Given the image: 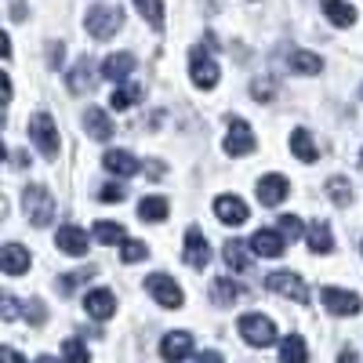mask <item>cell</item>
Segmentation results:
<instances>
[{
	"label": "cell",
	"mask_w": 363,
	"mask_h": 363,
	"mask_svg": "<svg viewBox=\"0 0 363 363\" xmlns=\"http://www.w3.org/2000/svg\"><path fill=\"white\" fill-rule=\"evenodd\" d=\"M87 33L95 37V40H109L120 26H124V8L120 4H95V8H87Z\"/></svg>",
	"instance_id": "obj_1"
},
{
	"label": "cell",
	"mask_w": 363,
	"mask_h": 363,
	"mask_svg": "<svg viewBox=\"0 0 363 363\" xmlns=\"http://www.w3.org/2000/svg\"><path fill=\"white\" fill-rule=\"evenodd\" d=\"M29 142H33V145L40 149V157L58 160V128H55L51 113L37 109L33 116H29Z\"/></svg>",
	"instance_id": "obj_2"
},
{
	"label": "cell",
	"mask_w": 363,
	"mask_h": 363,
	"mask_svg": "<svg viewBox=\"0 0 363 363\" xmlns=\"http://www.w3.org/2000/svg\"><path fill=\"white\" fill-rule=\"evenodd\" d=\"M240 338H244L247 345L255 349H269L272 342H277V323H272L269 316L262 313H247V316H240Z\"/></svg>",
	"instance_id": "obj_3"
},
{
	"label": "cell",
	"mask_w": 363,
	"mask_h": 363,
	"mask_svg": "<svg viewBox=\"0 0 363 363\" xmlns=\"http://www.w3.org/2000/svg\"><path fill=\"white\" fill-rule=\"evenodd\" d=\"M22 207H26V218L33 225H51L55 222V196L44 186H26Z\"/></svg>",
	"instance_id": "obj_4"
},
{
	"label": "cell",
	"mask_w": 363,
	"mask_h": 363,
	"mask_svg": "<svg viewBox=\"0 0 363 363\" xmlns=\"http://www.w3.org/2000/svg\"><path fill=\"white\" fill-rule=\"evenodd\" d=\"M265 287H269L272 294H280V298L298 301V306H309V287L301 284L298 272H269V277H265Z\"/></svg>",
	"instance_id": "obj_5"
},
{
	"label": "cell",
	"mask_w": 363,
	"mask_h": 363,
	"mask_svg": "<svg viewBox=\"0 0 363 363\" xmlns=\"http://www.w3.org/2000/svg\"><path fill=\"white\" fill-rule=\"evenodd\" d=\"M189 77L203 91H211V87L218 84V62L211 58V51H203V48H193L189 51Z\"/></svg>",
	"instance_id": "obj_6"
},
{
	"label": "cell",
	"mask_w": 363,
	"mask_h": 363,
	"mask_svg": "<svg viewBox=\"0 0 363 363\" xmlns=\"http://www.w3.org/2000/svg\"><path fill=\"white\" fill-rule=\"evenodd\" d=\"M255 149H258V142H255L251 124L240 120V116H233L229 120V135H225V153L229 157H247V153H255Z\"/></svg>",
	"instance_id": "obj_7"
},
{
	"label": "cell",
	"mask_w": 363,
	"mask_h": 363,
	"mask_svg": "<svg viewBox=\"0 0 363 363\" xmlns=\"http://www.w3.org/2000/svg\"><path fill=\"white\" fill-rule=\"evenodd\" d=\"M320 301L327 306L330 316H356L359 306H363L356 291H342V287H323L320 291Z\"/></svg>",
	"instance_id": "obj_8"
},
{
	"label": "cell",
	"mask_w": 363,
	"mask_h": 363,
	"mask_svg": "<svg viewBox=\"0 0 363 363\" xmlns=\"http://www.w3.org/2000/svg\"><path fill=\"white\" fill-rule=\"evenodd\" d=\"M145 291L153 294L164 309H178L182 301H186V294H182V287L171 280V277H164V272H153V277H145Z\"/></svg>",
	"instance_id": "obj_9"
},
{
	"label": "cell",
	"mask_w": 363,
	"mask_h": 363,
	"mask_svg": "<svg viewBox=\"0 0 363 363\" xmlns=\"http://www.w3.org/2000/svg\"><path fill=\"white\" fill-rule=\"evenodd\" d=\"M189 352H193V335H189V330H171V335H164V342H160V356H164L167 363L189 359Z\"/></svg>",
	"instance_id": "obj_10"
},
{
	"label": "cell",
	"mask_w": 363,
	"mask_h": 363,
	"mask_svg": "<svg viewBox=\"0 0 363 363\" xmlns=\"http://www.w3.org/2000/svg\"><path fill=\"white\" fill-rule=\"evenodd\" d=\"M284 247H287V240H284L280 229H258V233L251 236V251L262 255V258H280Z\"/></svg>",
	"instance_id": "obj_11"
},
{
	"label": "cell",
	"mask_w": 363,
	"mask_h": 363,
	"mask_svg": "<svg viewBox=\"0 0 363 363\" xmlns=\"http://www.w3.org/2000/svg\"><path fill=\"white\" fill-rule=\"evenodd\" d=\"M84 309H87L91 320H109V316L116 313V298H113V291L95 287V291L84 294Z\"/></svg>",
	"instance_id": "obj_12"
},
{
	"label": "cell",
	"mask_w": 363,
	"mask_h": 363,
	"mask_svg": "<svg viewBox=\"0 0 363 363\" xmlns=\"http://www.w3.org/2000/svg\"><path fill=\"white\" fill-rule=\"evenodd\" d=\"M55 244H58V251H62V255L80 258V255H87V233L80 225H58Z\"/></svg>",
	"instance_id": "obj_13"
},
{
	"label": "cell",
	"mask_w": 363,
	"mask_h": 363,
	"mask_svg": "<svg viewBox=\"0 0 363 363\" xmlns=\"http://www.w3.org/2000/svg\"><path fill=\"white\" fill-rule=\"evenodd\" d=\"M135 73V55L131 51H120V55H109L102 62V77L113 80V84H128Z\"/></svg>",
	"instance_id": "obj_14"
},
{
	"label": "cell",
	"mask_w": 363,
	"mask_h": 363,
	"mask_svg": "<svg viewBox=\"0 0 363 363\" xmlns=\"http://www.w3.org/2000/svg\"><path fill=\"white\" fill-rule=\"evenodd\" d=\"M287 178L284 174H265V178H258V200L265 203V207H280L284 203V196H287Z\"/></svg>",
	"instance_id": "obj_15"
},
{
	"label": "cell",
	"mask_w": 363,
	"mask_h": 363,
	"mask_svg": "<svg viewBox=\"0 0 363 363\" xmlns=\"http://www.w3.org/2000/svg\"><path fill=\"white\" fill-rule=\"evenodd\" d=\"M207 262H211V244L203 240L200 229H189L186 233V265L189 269H207Z\"/></svg>",
	"instance_id": "obj_16"
},
{
	"label": "cell",
	"mask_w": 363,
	"mask_h": 363,
	"mask_svg": "<svg viewBox=\"0 0 363 363\" xmlns=\"http://www.w3.org/2000/svg\"><path fill=\"white\" fill-rule=\"evenodd\" d=\"M84 128H87V138H95V142L113 138V120H109V113L99 109V106H87V113H84Z\"/></svg>",
	"instance_id": "obj_17"
},
{
	"label": "cell",
	"mask_w": 363,
	"mask_h": 363,
	"mask_svg": "<svg viewBox=\"0 0 363 363\" xmlns=\"http://www.w3.org/2000/svg\"><path fill=\"white\" fill-rule=\"evenodd\" d=\"M215 215H218L225 225H244L251 211H247V203L240 200V196H218V200H215Z\"/></svg>",
	"instance_id": "obj_18"
},
{
	"label": "cell",
	"mask_w": 363,
	"mask_h": 363,
	"mask_svg": "<svg viewBox=\"0 0 363 363\" xmlns=\"http://www.w3.org/2000/svg\"><path fill=\"white\" fill-rule=\"evenodd\" d=\"M284 62H287V69H291V73H301V77H313V73H320V69H323V58H320V55H313V51H301V48H291Z\"/></svg>",
	"instance_id": "obj_19"
},
{
	"label": "cell",
	"mask_w": 363,
	"mask_h": 363,
	"mask_svg": "<svg viewBox=\"0 0 363 363\" xmlns=\"http://www.w3.org/2000/svg\"><path fill=\"white\" fill-rule=\"evenodd\" d=\"M102 167L109 171V174H120V178H131V174H138V160L128 153V149H109V153L102 157Z\"/></svg>",
	"instance_id": "obj_20"
},
{
	"label": "cell",
	"mask_w": 363,
	"mask_h": 363,
	"mask_svg": "<svg viewBox=\"0 0 363 363\" xmlns=\"http://www.w3.org/2000/svg\"><path fill=\"white\" fill-rule=\"evenodd\" d=\"M0 269H4L8 277H22L29 269V251L22 244H4L0 247Z\"/></svg>",
	"instance_id": "obj_21"
},
{
	"label": "cell",
	"mask_w": 363,
	"mask_h": 363,
	"mask_svg": "<svg viewBox=\"0 0 363 363\" xmlns=\"http://www.w3.org/2000/svg\"><path fill=\"white\" fill-rule=\"evenodd\" d=\"M291 153H294L301 164H316V160H320V149H316V142H313V135H309L306 128H294V131H291Z\"/></svg>",
	"instance_id": "obj_22"
},
{
	"label": "cell",
	"mask_w": 363,
	"mask_h": 363,
	"mask_svg": "<svg viewBox=\"0 0 363 363\" xmlns=\"http://www.w3.org/2000/svg\"><path fill=\"white\" fill-rule=\"evenodd\" d=\"M306 240H309V251H313V255H330V251H335V236H330V225L320 222V218L306 229Z\"/></svg>",
	"instance_id": "obj_23"
},
{
	"label": "cell",
	"mask_w": 363,
	"mask_h": 363,
	"mask_svg": "<svg viewBox=\"0 0 363 363\" xmlns=\"http://www.w3.org/2000/svg\"><path fill=\"white\" fill-rule=\"evenodd\" d=\"M222 258H225V265L233 269V272H247L251 269V244H240V240H229V244L222 247Z\"/></svg>",
	"instance_id": "obj_24"
},
{
	"label": "cell",
	"mask_w": 363,
	"mask_h": 363,
	"mask_svg": "<svg viewBox=\"0 0 363 363\" xmlns=\"http://www.w3.org/2000/svg\"><path fill=\"white\" fill-rule=\"evenodd\" d=\"M87 87H95V66H91V58L84 55L80 62L73 66V73H69V91L73 95H84Z\"/></svg>",
	"instance_id": "obj_25"
},
{
	"label": "cell",
	"mask_w": 363,
	"mask_h": 363,
	"mask_svg": "<svg viewBox=\"0 0 363 363\" xmlns=\"http://www.w3.org/2000/svg\"><path fill=\"white\" fill-rule=\"evenodd\" d=\"M142 99V84H135V80H128V84H116L113 87V95H109V106L120 113V109H131L135 102Z\"/></svg>",
	"instance_id": "obj_26"
},
{
	"label": "cell",
	"mask_w": 363,
	"mask_h": 363,
	"mask_svg": "<svg viewBox=\"0 0 363 363\" xmlns=\"http://www.w3.org/2000/svg\"><path fill=\"white\" fill-rule=\"evenodd\" d=\"M280 363H309V349L301 335H287L280 342Z\"/></svg>",
	"instance_id": "obj_27"
},
{
	"label": "cell",
	"mask_w": 363,
	"mask_h": 363,
	"mask_svg": "<svg viewBox=\"0 0 363 363\" xmlns=\"http://www.w3.org/2000/svg\"><path fill=\"white\" fill-rule=\"evenodd\" d=\"M323 15H327V22H335L342 29L356 22V8L345 4V0H323Z\"/></svg>",
	"instance_id": "obj_28"
},
{
	"label": "cell",
	"mask_w": 363,
	"mask_h": 363,
	"mask_svg": "<svg viewBox=\"0 0 363 363\" xmlns=\"http://www.w3.org/2000/svg\"><path fill=\"white\" fill-rule=\"evenodd\" d=\"M211 298H215V306H233V301L244 298V287L225 280V277H218L215 284H211Z\"/></svg>",
	"instance_id": "obj_29"
},
{
	"label": "cell",
	"mask_w": 363,
	"mask_h": 363,
	"mask_svg": "<svg viewBox=\"0 0 363 363\" xmlns=\"http://www.w3.org/2000/svg\"><path fill=\"white\" fill-rule=\"evenodd\" d=\"M167 200L164 196H142V203H138V218L142 222H164L167 218Z\"/></svg>",
	"instance_id": "obj_30"
},
{
	"label": "cell",
	"mask_w": 363,
	"mask_h": 363,
	"mask_svg": "<svg viewBox=\"0 0 363 363\" xmlns=\"http://www.w3.org/2000/svg\"><path fill=\"white\" fill-rule=\"evenodd\" d=\"M95 240L99 244H120L124 247L128 244V233H124V225H116V222H95Z\"/></svg>",
	"instance_id": "obj_31"
},
{
	"label": "cell",
	"mask_w": 363,
	"mask_h": 363,
	"mask_svg": "<svg viewBox=\"0 0 363 363\" xmlns=\"http://www.w3.org/2000/svg\"><path fill=\"white\" fill-rule=\"evenodd\" d=\"M327 196H330V203L335 207H349L352 203V186H349V178H342V174H335L327 182Z\"/></svg>",
	"instance_id": "obj_32"
},
{
	"label": "cell",
	"mask_w": 363,
	"mask_h": 363,
	"mask_svg": "<svg viewBox=\"0 0 363 363\" xmlns=\"http://www.w3.org/2000/svg\"><path fill=\"white\" fill-rule=\"evenodd\" d=\"M135 8H138V15L160 33V29H164V0H135Z\"/></svg>",
	"instance_id": "obj_33"
},
{
	"label": "cell",
	"mask_w": 363,
	"mask_h": 363,
	"mask_svg": "<svg viewBox=\"0 0 363 363\" xmlns=\"http://www.w3.org/2000/svg\"><path fill=\"white\" fill-rule=\"evenodd\" d=\"M95 277V265H87V269H80V272H69V277H58V294H73L77 291V284H84V280H91Z\"/></svg>",
	"instance_id": "obj_34"
},
{
	"label": "cell",
	"mask_w": 363,
	"mask_h": 363,
	"mask_svg": "<svg viewBox=\"0 0 363 363\" xmlns=\"http://www.w3.org/2000/svg\"><path fill=\"white\" fill-rule=\"evenodd\" d=\"M62 352H66V363H91V352L80 345V338H66Z\"/></svg>",
	"instance_id": "obj_35"
},
{
	"label": "cell",
	"mask_w": 363,
	"mask_h": 363,
	"mask_svg": "<svg viewBox=\"0 0 363 363\" xmlns=\"http://www.w3.org/2000/svg\"><path fill=\"white\" fill-rule=\"evenodd\" d=\"M120 258H124L128 265H135V262H142V258H149V247L142 244V240H128L124 247H120Z\"/></svg>",
	"instance_id": "obj_36"
},
{
	"label": "cell",
	"mask_w": 363,
	"mask_h": 363,
	"mask_svg": "<svg viewBox=\"0 0 363 363\" xmlns=\"http://www.w3.org/2000/svg\"><path fill=\"white\" fill-rule=\"evenodd\" d=\"M280 233H284V240H298L301 233H306L309 225H301V218H294V215H280Z\"/></svg>",
	"instance_id": "obj_37"
},
{
	"label": "cell",
	"mask_w": 363,
	"mask_h": 363,
	"mask_svg": "<svg viewBox=\"0 0 363 363\" xmlns=\"http://www.w3.org/2000/svg\"><path fill=\"white\" fill-rule=\"evenodd\" d=\"M272 95H277V87H272V80H255V84H251V99L269 102Z\"/></svg>",
	"instance_id": "obj_38"
},
{
	"label": "cell",
	"mask_w": 363,
	"mask_h": 363,
	"mask_svg": "<svg viewBox=\"0 0 363 363\" xmlns=\"http://www.w3.org/2000/svg\"><path fill=\"white\" fill-rule=\"evenodd\" d=\"M124 196H128V193L120 189V186H106V189L99 193V200H102V203H120V200H124Z\"/></svg>",
	"instance_id": "obj_39"
},
{
	"label": "cell",
	"mask_w": 363,
	"mask_h": 363,
	"mask_svg": "<svg viewBox=\"0 0 363 363\" xmlns=\"http://www.w3.org/2000/svg\"><path fill=\"white\" fill-rule=\"evenodd\" d=\"M0 309H4V313H0L4 320H15V316H18V301H15L11 294H4V298H0Z\"/></svg>",
	"instance_id": "obj_40"
},
{
	"label": "cell",
	"mask_w": 363,
	"mask_h": 363,
	"mask_svg": "<svg viewBox=\"0 0 363 363\" xmlns=\"http://www.w3.org/2000/svg\"><path fill=\"white\" fill-rule=\"evenodd\" d=\"M48 51H51V55H48V66L58 69V66H62V58H66V48H62V44H51Z\"/></svg>",
	"instance_id": "obj_41"
},
{
	"label": "cell",
	"mask_w": 363,
	"mask_h": 363,
	"mask_svg": "<svg viewBox=\"0 0 363 363\" xmlns=\"http://www.w3.org/2000/svg\"><path fill=\"white\" fill-rule=\"evenodd\" d=\"M26 320L44 323V306H40V301H26Z\"/></svg>",
	"instance_id": "obj_42"
},
{
	"label": "cell",
	"mask_w": 363,
	"mask_h": 363,
	"mask_svg": "<svg viewBox=\"0 0 363 363\" xmlns=\"http://www.w3.org/2000/svg\"><path fill=\"white\" fill-rule=\"evenodd\" d=\"M0 363H26V359H22L11 345H4V349H0Z\"/></svg>",
	"instance_id": "obj_43"
},
{
	"label": "cell",
	"mask_w": 363,
	"mask_h": 363,
	"mask_svg": "<svg viewBox=\"0 0 363 363\" xmlns=\"http://www.w3.org/2000/svg\"><path fill=\"white\" fill-rule=\"evenodd\" d=\"M196 363H225V359H222V352H200Z\"/></svg>",
	"instance_id": "obj_44"
},
{
	"label": "cell",
	"mask_w": 363,
	"mask_h": 363,
	"mask_svg": "<svg viewBox=\"0 0 363 363\" xmlns=\"http://www.w3.org/2000/svg\"><path fill=\"white\" fill-rule=\"evenodd\" d=\"M338 363H359L356 349H342V352H338Z\"/></svg>",
	"instance_id": "obj_45"
},
{
	"label": "cell",
	"mask_w": 363,
	"mask_h": 363,
	"mask_svg": "<svg viewBox=\"0 0 363 363\" xmlns=\"http://www.w3.org/2000/svg\"><path fill=\"white\" fill-rule=\"evenodd\" d=\"M0 87H4V102L11 106V77H0Z\"/></svg>",
	"instance_id": "obj_46"
},
{
	"label": "cell",
	"mask_w": 363,
	"mask_h": 363,
	"mask_svg": "<svg viewBox=\"0 0 363 363\" xmlns=\"http://www.w3.org/2000/svg\"><path fill=\"white\" fill-rule=\"evenodd\" d=\"M37 363H58V359H55V356H40Z\"/></svg>",
	"instance_id": "obj_47"
},
{
	"label": "cell",
	"mask_w": 363,
	"mask_h": 363,
	"mask_svg": "<svg viewBox=\"0 0 363 363\" xmlns=\"http://www.w3.org/2000/svg\"><path fill=\"white\" fill-rule=\"evenodd\" d=\"M359 95H363V91H359Z\"/></svg>",
	"instance_id": "obj_48"
}]
</instances>
